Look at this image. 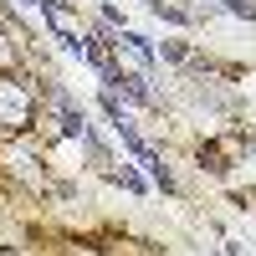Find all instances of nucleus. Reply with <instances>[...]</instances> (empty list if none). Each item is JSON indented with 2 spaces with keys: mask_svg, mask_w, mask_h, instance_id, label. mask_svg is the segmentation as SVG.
Segmentation results:
<instances>
[{
  "mask_svg": "<svg viewBox=\"0 0 256 256\" xmlns=\"http://www.w3.org/2000/svg\"><path fill=\"white\" fill-rule=\"evenodd\" d=\"M216 6L226 16H236V20H256V0H216Z\"/></svg>",
  "mask_w": 256,
  "mask_h": 256,
  "instance_id": "1a4fd4ad",
  "label": "nucleus"
},
{
  "mask_svg": "<svg viewBox=\"0 0 256 256\" xmlns=\"http://www.w3.org/2000/svg\"><path fill=\"white\" fill-rule=\"evenodd\" d=\"M20 6H41V0H20Z\"/></svg>",
  "mask_w": 256,
  "mask_h": 256,
  "instance_id": "f8f14e48",
  "label": "nucleus"
},
{
  "mask_svg": "<svg viewBox=\"0 0 256 256\" xmlns=\"http://www.w3.org/2000/svg\"><path fill=\"white\" fill-rule=\"evenodd\" d=\"M98 108H102V118H108L113 128H118V123H128V113H123V102H118V92H108V88L98 92Z\"/></svg>",
  "mask_w": 256,
  "mask_h": 256,
  "instance_id": "0eeeda50",
  "label": "nucleus"
},
{
  "mask_svg": "<svg viewBox=\"0 0 256 256\" xmlns=\"http://www.w3.org/2000/svg\"><path fill=\"white\" fill-rule=\"evenodd\" d=\"M6 67H26V41L0 20V72H6Z\"/></svg>",
  "mask_w": 256,
  "mask_h": 256,
  "instance_id": "20e7f679",
  "label": "nucleus"
},
{
  "mask_svg": "<svg viewBox=\"0 0 256 256\" xmlns=\"http://www.w3.org/2000/svg\"><path fill=\"white\" fill-rule=\"evenodd\" d=\"M138 164L148 169V180H154V184L164 190V195H174V190H180V184H174V169H169V164L154 154V148H144V159H138Z\"/></svg>",
  "mask_w": 256,
  "mask_h": 256,
  "instance_id": "39448f33",
  "label": "nucleus"
},
{
  "mask_svg": "<svg viewBox=\"0 0 256 256\" xmlns=\"http://www.w3.org/2000/svg\"><path fill=\"white\" fill-rule=\"evenodd\" d=\"M0 256H31V246H0Z\"/></svg>",
  "mask_w": 256,
  "mask_h": 256,
  "instance_id": "9d476101",
  "label": "nucleus"
},
{
  "mask_svg": "<svg viewBox=\"0 0 256 256\" xmlns=\"http://www.w3.org/2000/svg\"><path fill=\"white\" fill-rule=\"evenodd\" d=\"M31 67L0 72V138H31L41 128V88Z\"/></svg>",
  "mask_w": 256,
  "mask_h": 256,
  "instance_id": "f257e3e1",
  "label": "nucleus"
},
{
  "mask_svg": "<svg viewBox=\"0 0 256 256\" xmlns=\"http://www.w3.org/2000/svg\"><path fill=\"white\" fill-rule=\"evenodd\" d=\"M159 56H164V62H174V67H190V56H195V52H190V41H164Z\"/></svg>",
  "mask_w": 256,
  "mask_h": 256,
  "instance_id": "6e6552de",
  "label": "nucleus"
},
{
  "mask_svg": "<svg viewBox=\"0 0 256 256\" xmlns=\"http://www.w3.org/2000/svg\"><path fill=\"white\" fill-rule=\"evenodd\" d=\"M148 10H154L159 20H169V26H195V10H184V6H169V0H148Z\"/></svg>",
  "mask_w": 256,
  "mask_h": 256,
  "instance_id": "423d86ee",
  "label": "nucleus"
},
{
  "mask_svg": "<svg viewBox=\"0 0 256 256\" xmlns=\"http://www.w3.org/2000/svg\"><path fill=\"white\" fill-rule=\"evenodd\" d=\"M113 62L118 67H128V72H138V77H154V67H159V52H154V41L148 36H138V31H118V41H113Z\"/></svg>",
  "mask_w": 256,
  "mask_h": 256,
  "instance_id": "f03ea898",
  "label": "nucleus"
},
{
  "mask_svg": "<svg viewBox=\"0 0 256 256\" xmlns=\"http://www.w3.org/2000/svg\"><path fill=\"white\" fill-rule=\"evenodd\" d=\"M102 174H108L113 184H123V190H128V195H148V180L138 174V169H134V164H123V159H113L108 169H102Z\"/></svg>",
  "mask_w": 256,
  "mask_h": 256,
  "instance_id": "7ed1b4c3",
  "label": "nucleus"
},
{
  "mask_svg": "<svg viewBox=\"0 0 256 256\" xmlns=\"http://www.w3.org/2000/svg\"><path fill=\"white\" fill-rule=\"evenodd\" d=\"M220 256H241V246H236V241H226V251H220Z\"/></svg>",
  "mask_w": 256,
  "mask_h": 256,
  "instance_id": "9b49d317",
  "label": "nucleus"
}]
</instances>
